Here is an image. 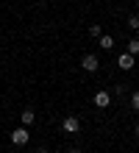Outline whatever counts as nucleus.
<instances>
[{
    "mask_svg": "<svg viewBox=\"0 0 139 153\" xmlns=\"http://www.w3.org/2000/svg\"><path fill=\"white\" fill-rule=\"evenodd\" d=\"M61 131H64V134H78V131H81V120H78L75 114L64 117V120H61Z\"/></svg>",
    "mask_w": 139,
    "mask_h": 153,
    "instance_id": "nucleus-1",
    "label": "nucleus"
},
{
    "mask_svg": "<svg viewBox=\"0 0 139 153\" xmlns=\"http://www.w3.org/2000/svg\"><path fill=\"white\" fill-rule=\"evenodd\" d=\"M28 139H31V134H28L25 125H22V128H14V131H11V145L22 148V145H28Z\"/></svg>",
    "mask_w": 139,
    "mask_h": 153,
    "instance_id": "nucleus-2",
    "label": "nucleus"
},
{
    "mask_svg": "<svg viewBox=\"0 0 139 153\" xmlns=\"http://www.w3.org/2000/svg\"><path fill=\"white\" fill-rule=\"evenodd\" d=\"M95 106H97V109H109V106H111V92H109V89H97V92H95Z\"/></svg>",
    "mask_w": 139,
    "mask_h": 153,
    "instance_id": "nucleus-3",
    "label": "nucleus"
},
{
    "mask_svg": "<svg viewBox=\"0 0 139 153\" xmlns=\"http://www.w3.org/2000/svg\"><path fill=\"white\" fill-rule=\"evenodd\" d=\"M81 67L86 70V73H97V67H100V61H97V56H95V53H86V56L81 59Z\"/></svg>",
    "mask_w": 139,
    "mask_h": 153,
    "instance_id": "nucleus-4",
    "label": "nucleus"
},
{
    "mask_svg": "<svg viewBox=\"0 0 139 153\" xmlns=\"http://www.w3.org/2000/svg\"><path fill=\"white\" fill-rule=\"evenodd\" d=\"M136 64V56H131V53H120V56H117V67L120 70H131Z\"/></svg>",
    "mask_w": 139,
    "mask_h": 153,
    "instance_id": "nucleus-5",
    "label": "nucleus"
},
{
    "mask_svg": "<svg viewBox=\"0 0 139 153\" xmlns=\"http://www.w3.org/2000/svg\"><path fill=\"white\" fill-rule=\"evenodd\" d=\"M20 120H22V125L28 128V125L36 120V111H33V109H22V111H20Z\"/></svg>",
    "mask_w": 139,
    "mask_h": 153,
    "instance_id": "nucleus-6",
    "label": "nucleus"
},
{
    "mask_svg": "<svg viewBox=\"0 0 139 153\" xmlns=\"http://www.w3.org/2000/svg\"><path fill=\"white\" fill-rule=\"evenodd\" d=\"M97 45H100L103 50H111V48H114V36H109V33H100V36H97Z\"/></svg>",
    "mask_w": 139,
    "mask_h": 153,
    "instance_id": "nucleus-7",
    "label": "nucleus"
},
{
    "mask_svg": "<svg viewBox=\"0 0 139 153\" xmlns=\"http://www.w3.org/2000/svg\"><path fill=\"white\" fill-rule=\"evenodd\" d=\"M125 53H131V56H139V39L134 36V39H128V50Z\"/></svg>",
    "mask_w": 139,
    "mask_h": 153,
    "instance_id": "nucleus-8",
    "label": "nucleus"
},
{
    "mask_svg": "<svg viewBox=\"0 0 139 153\" xmlns=\"http://www.w3.org/2000/svg\"><path fill=\"white\" fill-rule=\"evenodd\" d=\"M100 33H103V28H100L97 22H92V25H89V36H95V39H97Z\"/></svg>",
    "mask_w": 139,
    "mask_h": 153,
    "instance_id": "nucleus-9",
    "label": "nucleus"
},
{
    "mask_svg": "<svg viewBox=\"0 0 139 153\" xmlns=\"http://www.w3.org/2000/svg\"><path fill=\"white\" fill-rule=\"evenodd\" d=\"M128 28H131V31H139V14L128 17Z\"/></svg>",
    "mask_w": 139,
    "mask_h": 153,
    "instance_id": "nucleus-10",
    "label": "nucleus"
},
{
    "mask_svg": "<svg viewBox=\"0 0 139 153\" xmlns=\"http://www.w3.org/2000/svg\"><path fill=\"white\" fill-rule=\"evenodd\" d=\"M131 106H134V109H136V111H139V89H136V92H134V95H131Z\"/></svg>",
    "mask_w": 139,
    "mask_h": 153,
    "instance_id": "nucleus-11",
    "label": "nucleus"
},
{
    "mask_svg": "<svg viewBox=\"0 0 139 153\" xmlns=\"http://www.w3.org/2000/svg\"><path fill=\"white\" fill-rule=\"evenodd\" d=\"M36 153H50V150H48V148H39V150H36Z\"/></svg>",
    "mask_w": 139,
    "mask_h": 153,
    "instance_id": "nucleus-12",
    "label": "nucleus"
},
{
    "mask_svg": "<svg viewBox=\"0 0 139 153\" xmlns=\"http://www.w3.org/2000/svg\"><path fill=\"white\" fill-rule=\"evenodd\" d=\"M67 153H81V150H78V148H70V150H67Z\"/></svg>",
    "mask_w": 139,
    "mask_h": 153,
    "instance_id": "nucleus-13",
    "label": "nucleus"
},
{
    "mask_svg": "<svg viewBox=\"0 0 139 153\" xmlns=\"http://www.w3.org/2000/svg\"><path fill=\"white\" fill-rule=\"evenodd\" d=\"M136 137H139V123H136Z\"/></svg>",
    "mask_w": 139,
    "mask_h": 153,
    "instance_id": "nucleus-14",
    "label": "nucleus"
}]
</instances>
